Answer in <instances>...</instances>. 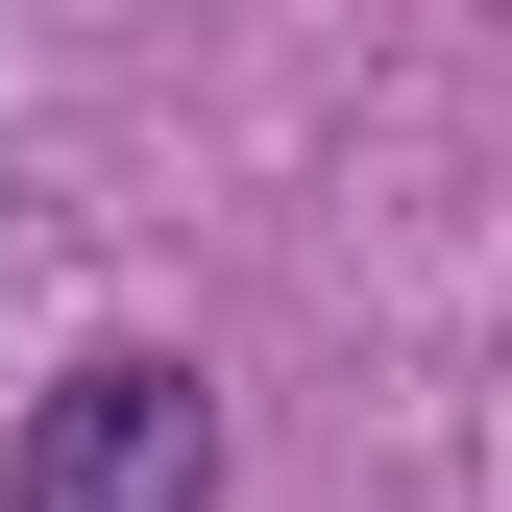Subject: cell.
<instances>
[{
  "mask_svg": "<svg viewBox=\"0 0 512 512\" xmlns=\"http://www.w3.org/2000/svg\"><path fill=\"white\" fill-rule=\"evenodd\" d=\"M0 488H25V512H220V391L122 342V366H74V391L25 415V464H0Z\"/></svg>",
  "mask_w": 512,
  "mask_h": 512,
  "instance_id": "6da1fadb",
  "label": "cell"
}]
</instances>
